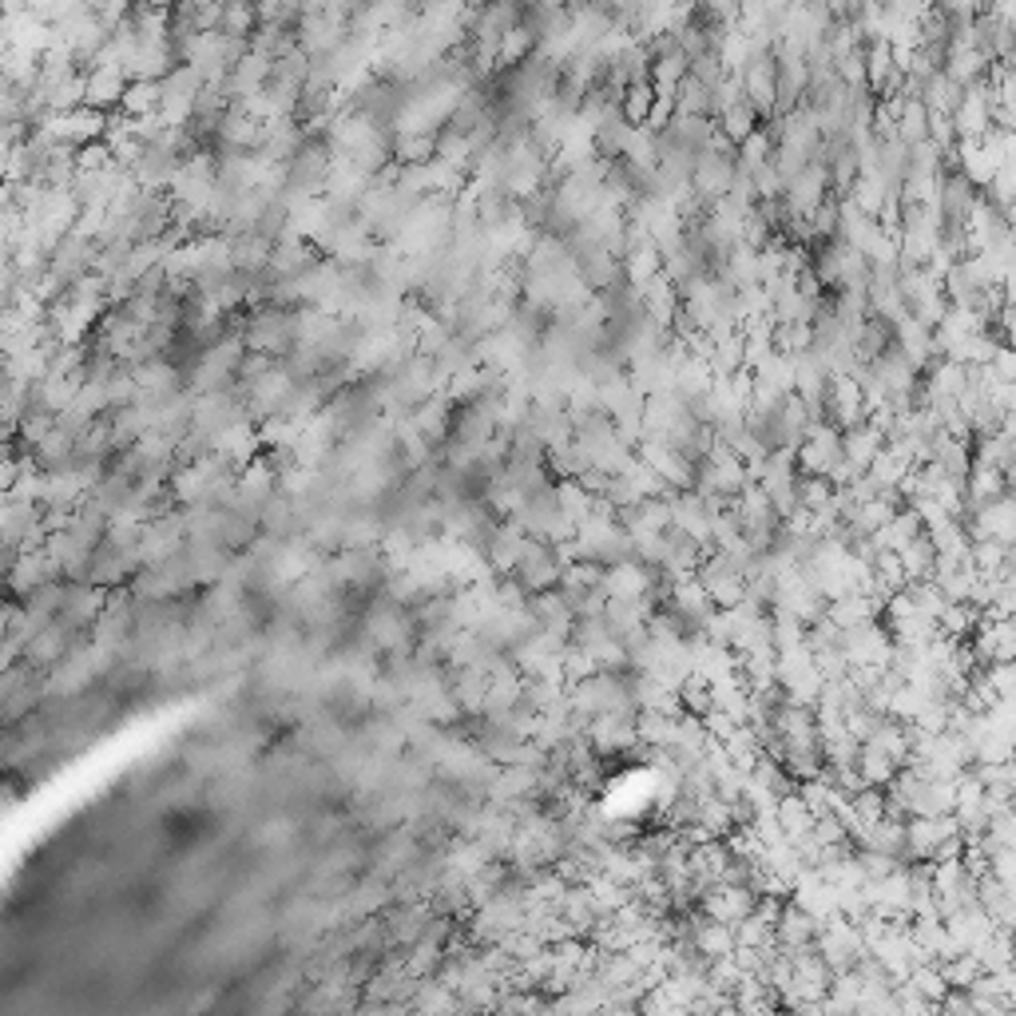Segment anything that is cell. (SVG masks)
Segmentation results:
<instances>
[{
    "mask_svg": "<svg viewBox=\"0 0 1016 1016\" xmlns=\"http://www.w3.org/2000/svg\"><path fill=\"white\" fill-rule=\"evenodd\" d=\"M120 116H128V120L159 116V84L128 80V92H123V99H120Z\"/></svg>",
    "mask_w": 1016,
    "mask_h": 1016,
    "instance_id": "cell-2",
    "label": "cell"
},
{
    "mask_svg": "<svg viewBox=\"0 0 1016 1016\" xmlns=\"http://www.w3.org/2000/svg\"><path fill=\"white\" fill-rule=\"evenodd\" d=\"M123 92H128V72H123V68L108 64V68H88V72H84V108L111 116V111L120 108Z\"/></svg>",
    "mask_w": 1016,
    "mask_h": 1016,
    "instance_id": "cell-1",
    "label": "cell"
}]
</instances>
